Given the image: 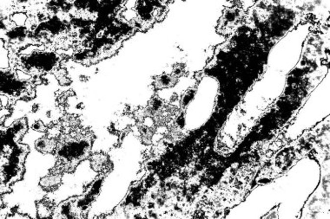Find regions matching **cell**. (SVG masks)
<instances>
[{"instance_id":"ba28073f","label":"cell","mask_w":330,"mask_h":219,"mask_svg":"<svg viewBox=\"0 0 330 219\" xmlns=\"http://www.w3.org/2000/svg\"><path fill=\"white\" fill-rule=\"evenodd\" d=\"M10 19L18 27H24L28 20V16L23 12H14L10 16Z\"/></svg>"},{"instance_id":"5b68a950","label":"cell","mask_w":330,"mask_h":219,"mask_svg":"<svg viewBox=\"0 0 330 219\" xmlns=\"http://www.w3.org/2000/svg\"><path fill=\"white\" fill-rule=\"evenodd\" d=\"M58 143V139L50 138L45 135L36 140L35 148L42 154H55Z\"/></svg>"},{"instance_id":"6da1fadb","label":"cell","mask_w":330,"mask_h":219,"mask_svg":"<svg viewBox=\"0 0 330 219\" xmlns=\"http://www.w3.org/2000/svg\"><path fill=\"white\" fill-rule=\"evenodd\" d=\"M92 141L93 135L79 127L68 134H62L55 152L59 159L55 167L62 173L72 172L79 162L90 156Z\"/></svg>"},{"instance_id":"7a4b0ae2","label":"cell","mask_w":330,"mask_h":219,"mask_svg":"<svg viewBox=\"0 0 330 219\" xmlns=\"http://www.w3.org/2000/svg\"><path fill=\"white\" fill-rule=\"evenodd\" d=\"M63 55L45 45L30 55H19L16 59V69L22 70L32 77H40L46 73H54L60 68Z\"/></svg>"},{"instance_id":"30bf717a","label":"cell","mask_w":330,"mask_h":219,"mask_svg":"<svg viewBox=\"0 0 330 219\" xmlns=\"http://www.w3.org/2000/svg\"><path fill=\"white\" fill-rule=\"evenodd\" d=\"M32 129L37 131V132H42V133H46L47 127L43 123V121L38 120L35 123L32 125Z\"/></svg>"},{"instance_id":"9c48e42d","label":"cell","mask_w":330,"mask_h":219,"mask_svg":"<svg viewBox=\"0 0 330 219\" xmlns=\"http://www.w3.org/2000/svg\"><path fill=\"white\" fill-rule=\"evenodd\" d=\"M53 74H54L55 77L58 79V81H59L60 84L63 85V86L70 84V80L69 79L68 76H67V72H66V69H63V68H59Z\"/></svg>"},{"instance_id":"3957f363","label":"cell","mask_w":330,"mask_h":219,"mask_svg":"<svg viewBox=\"0 0 330 219\" xmlns=\"http://www.w3.org/2000/svg\"><path fill=\"white\" fill-rule=\"evenodd\" d=\"M89 163L91 168L100 174H106L109 173L111 163L107 154L104 153H97L89 156Z\"/></svg>"},{"instance_id":"277c9868","label":"cell","mask_w":330,"mask_h":219,"mask_svg":"<svg viewBox=\"0 0 330 219\" xmlns=\"http://www.w3.org/2000/svg\"><path fill=\"white\" fill-rule=\"evenodd\" d=\"M62 174L61 171L55 167L54 169L51 170V173L40 179L39 185L47 192L54 191L62 183Z\"/></svg>"},{"instance_id":"52a82bcc","label":"cell","mask_w":330,"mask_h":219,"mask_svg":"<svg viewBox=\"0 0 330 219\" xmlns=\"http://www.w3.org/2000/svg\"><path fill=\"white\" fill-rule=\"evenodd\" d=\"M176 81V79L173 76H161V77L157 78V80L155 81V85L158 89H163V88H168V87H171L175 84Z\"/></svg>"},{"instance_id":"8992f818","label":"cell","mask_w":330,"mask_h":219,"mask_svg":"<svg viewBox=\"0 0 330 219\" xmlns=\"http://www.w3.org/2000/svg\"><path fill=\"white\" fill-rule=\"evenodd\" d=\"M55 205L53 202L49 199H44L37 204L39 218H52Z\"/></svg>"}]
</instances>
